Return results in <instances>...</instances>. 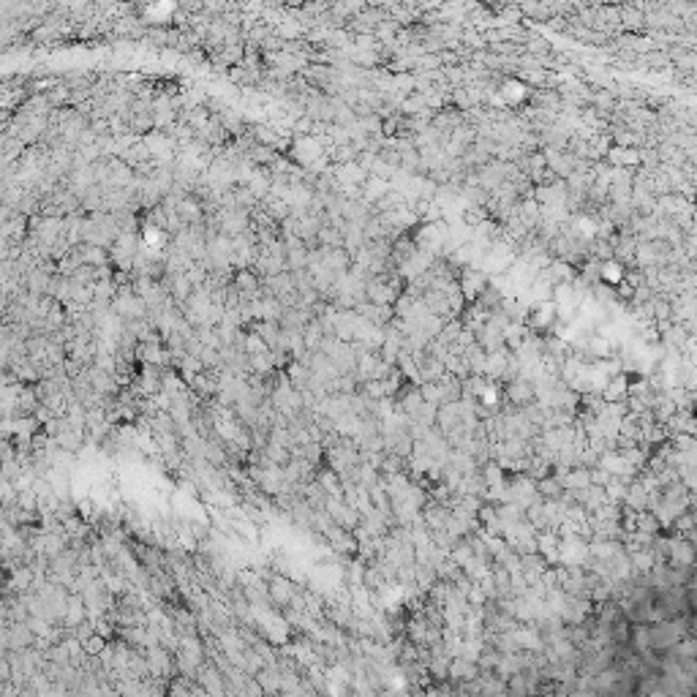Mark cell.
Returning a JSON list of instances; mask_svg holds the SVG:
<instances>
[{"label":"cell","mask_w":697,"mask_h":697,"mask_svg":"<svg viewBox=\"0 0 697 697\" xmlns=\"http://www.w3.org/2000/svg\"><path fill=\"white\" fill-rule=\"evenodd\" d=\"M259 284H262V278H259L256 270L242 267V270H237V275H234V289H237L240 295H245V297L256 295V292H259Z\"/></svg>","instance_id":"cell-1"},{"label":"cell","mask_w":697,"mask_h":697,"mask_svg":"<svg viewBox=\"0 0 697 697\" xmlns=\"http://www.w3.org/2000/svg\"><path fill=\"white\" fill-rule=\"evenodd\" d=\"M645 22V11L635 3H621V25L624 30H640Z\"/></svg>","instance_id":"cell-2"},{"label":"cell","mask_w":697,"mask_h":697,"mask_svg":"<svg viewBox=\"0 0 697 697\" xmlns=\"http://www.w3.org/2000/svg\"><path fill=\"white\" fill-rule=\"evenodd\" d=\"M292 594H295V583L289 578H275L270 583V597L275 605H289L292 602Z\"/></svg>","instance_id":"cell-3"},{"label":"cell","mask_w":697,"mask_h":697,"mask_svg":"<svg viewBox=\"0 0 697 697\" xmlns=\"http://www.w3.org/2000/svg\"><path fill=\"white\" fill-rule=\"evenodd\" d=\"M82 648H84V656H101L109 648V637H104L101 632H90L82 640Z\"/></svg>","instance_id":"cell-4"},{"label":"cell","mask_w":697,"mask_h":697,"mask_svg":"<svg viewBox=\"0 0 697 697\" xmlns=\"http://www.w3.org/2000/svg\"><path fill=\"white\" fill-rule=\"evenodd\" d=\"M540 493H542L545 499H558L561 496V485L556 479H542L540 482Z\"/></svg>","instance_id":"cell-5"}]
</instances>
